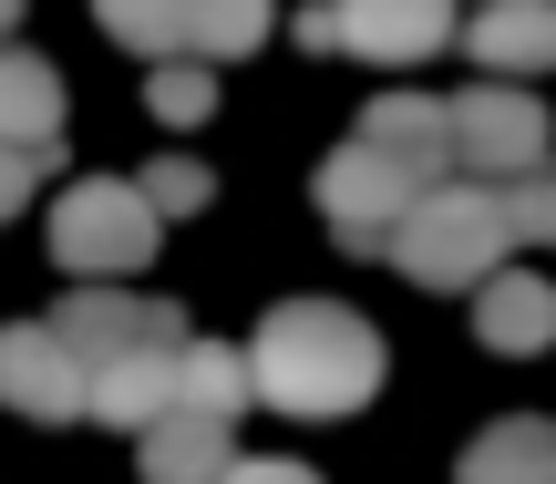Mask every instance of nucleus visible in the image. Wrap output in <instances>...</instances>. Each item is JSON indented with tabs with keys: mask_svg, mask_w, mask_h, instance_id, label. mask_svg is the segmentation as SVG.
Here are the masks:
<instances>
[{
	"mask_svg": "<svg viewBox=\"0 0 556 484\" xmlns=\"http://www.w3.org/2000/svg\"><path fill=\"white\" fill-rule=\"evenodd\" d=\"M238 361H248V403L299 412V423H340L351 403L381 392V330L340 300H278Z\"/></svg>",
	"mask_w": 556,
	"mask_h": 484,
	"instance_id": "nucleus-1",
	"label": "nucleus"
},
{
	"mask_svg": "<svg viewBox=\"0 0 556 484\" xmlns=\"http://www.w3.org/2000/svg\"><path fill=\"white\" fill-rule=\"evenodd\" d=\"M505 217H495V196L484 186H464V176H443V186H422L413 206H402V227L381 238V258L402 268L413 289H484L505 268Z\"/></svg>",
	"mask_w": 556,
	"mask_h": 484,
	"instance_id": "nucleus-2",
	"label": "nucleus"
},
{
	"mask_svg": "<svg viewBox=\"0 0 556 484\" xmlns=\"http://www.w3.org/2000/svg\"><path fill=\"white\" fill-rule=\"evenodd\" d=\"M443 165H464V186H516L546 165V103L526 82H475L443 103Z\"/></svg>",
	"mask_w": 556,
	"mask_h": 484,
	"instance_id": "nucleus-3",
	"label": "nucleus"
},
{
	"mask_svg": "<svg viewBox=\"0 0 556 484\" xmlns=\"http://www.w3.org/2000/svg\"><path fill=\"white\" fill-rule=\"evenodd\" d=\"M155 247H165V217L124 176L62 186V206H52V258L73 268V279H124V268H144Z\"/></svg>",
	"mask_w": 556,
	"mask_h": 484,
	"instance_id": "nucleus-4",
	"label": "nucleus"
},
{
	"mask_svg": "<svg viewBox=\"0 0 556 484\" xmlns=\"http://www.w3.org/2000/svg\"><path fill=\"white\" fill-rule=\"evenodd\" d=\"M422 186H443L433 165H413V155H392V144L351 135L330 165H319V217L340 227V247H361V258H371V247L402 227V206H413Z\"/></svg>",
	"mask_w": 556,
	"mask_h": 484,
	"instance_id": "nucleus-5",
	"label": "nucleus"
},
{
	"mask_svg": "<svg viewBox=\"0 0 556 484\" xmlns=\"http://www.w3.org/2000/svg\"><path fill=\"white\" fill-rule=\"evenodd\" d=\"M299 41L309 52H361V62H422L454 41V0H309Z\"/></svg>",
	"mask_w": 556,
	"mask_h": 484,
	"instance_id": "nucleus-6",
	"label": "nucleus"
},
{
	"mask_svg": "<svg viewBox=\"0 0 556 484\" xmlns=\"http://www.w3.org/2000/svg\"><path fill=\"white\" fill-rule=\"evenodd\" d=\"M52 341L73 351V371L93 382V371L135 361V351H176V341H186V309H165V300H124V289H73V300L52 309Z\"/></svg>",
	"mask_w": 556,
	"mask_h": 484,
	"instance_id": "nucleus-7",
	"label": "nucleus"
},
{
	"mask_svg": "<svg viewBox=\"0 0 556 484\" xmlns=\"http://www.w3.org/2000/svg\"><path fill=\"white\" fill-rule=\"evenodd\" d=\"M0 403L21 423H83V371L52 341V320H11L0 330Z\"/></svg>",
	"mask_w": 556,
	"mask_h": 484,
	"instance_id": "nucleus-8",
	"label": "nucleus"
},
{
	"mask_svg": "<svg viewBox=\"0 0 556 484\" xmlns=\"http://www.w3.org/2000/svg\"><path fill=\"white\" fill-rule=\"evenodd\" d=\"M464 52H475L484 82L546 73V62H556V0H484V11L464 21Z\"/></svg>",
	"mask_w": 556,
	"mask_h": 484,
	"instance_id": "nucleus-9",
	"label": "nucleus"
},
{
	"mask_svg": "<svg viewBox=\"0 0 556 484\" xmlns=\"http://www.w3.org/2000/svg\"><path fill=\"white\" fill-rule=\"evenodd\" d=\"M0 144H21V155L62 144V73L41 52H11V41H0Z\"/></svg>",
	"mask_w": 556,
	"mask_h": 484,
	"instance_id": "nucleus-10",
	"label": "nucleus"
},
{
	"mask_svg": "<svg viewBox=\"0 0 556 484\" xmlns=\"http://www.w3.org/2000/svg\"><path fill=\"white\" fill-rule=\"evenodd\" d=\"M454 484H556V423H536V412H505V423H484L475 444H464Z\"/></svg>",
	"mask_w": 556,
	"mask_h": 484,
	"instance_id": "nucleus-11",
	"label": "nucleus"
},
{
	"mask_svg": "<svg viewBox=\"0 0 556 484\" xmlns=\"http://www.w3.org/2000/svg\"><path fill=\"white\" fill-rule=\"evenodd\" d=\"M176 351H186V341H176ZM176 351H135V361L93 371V382H83V412L114 423V433H144L165 403H176Z\"/></svg>",
	"mask_w": 556,
	"mask_h": 484,
	"instance_id": "nucleus-12",
	"label": "nucleus"
},
{
	"mask_svg": "<svg viewBox=\"0 0 556 484\" xmlns=\"http://www.w3.org/2000/svg\"><path fill=\"white\" fill-rule=\"evenodd\" d=\"M475 330H484V351H546L556 341V289L526 279V268H495L475 289Z\"/></svg>",
	"mask_w": 556,
	"mask_h": 484,
	"instance_id": "nucleus-13",
	"label": "nucleus"
},
{
	"mask_svg": "<svg viewBox=\"0 0 556 484\" xmlns=\"http://www.w3.org/2000/svg\"><path fill=\"white\" fill-rule=\"evenodd\" d=\"M238 464L227 423H197V412H155L144 423V484H217Z\"/></svg>",
	"mask_w": 556,
	"mask_h": 484,
	"instance_id": "nucleus-14",
	"label": "nucleus"
},
{
	"mask_svg": "<svg viewBox=\"0 0 556 484\" xmlns=\"http://www.w3.org/2000/svg\"><path fill=\"white\" fill-rule=\"evenodd\" d=\"M165 412H197V423H227L238 433V412H248V361L227 341H186L176 351V403Z\"/></svg>",
	"mask_w": 556,
	"mask_h": 484,
	"instance_id": "nucleus-15",
	"label": "nucleus"
},
{
	"mask_svg": "<svg viewBox=\"0 0 556 484\" xmlns=\"http://www.w3.org/2000/svg\"><path fill=\"white\" fill-rule=\"evenodd\" d=\"M351 135H371V144H392V155H413V165H433V176H454V165H443V103H433V93H381Z\"/></svg>",
	"mask_w": 556,
	"mask_h": 484,
	"instance_id": "nucleus-16",
	"label": "nucleus"
},
{
	"mask_svg": "<svg viewBox=\"0 0 556 484\" xmlns=\"http://www.w3.org/2000/svg\"><path fill=\"white\" fill-rule=\"evenodd\" d=\"M268 41V0H186V62H238Z\"/></svg>",
	"mask_w": 556,
	"mask_h": 484,
	"instance_id": "nucleus-17",
	"label": "nucleus"
},
{
	"mask_svg": "<svg viewBox=\"0 0 556 484\" xmlns=\"http://www.w3.org/2000/svg\"><path fill=\"white\" fill-rule=\"evenodd\" d=\"M93 21L155 62H186V0H93Z\"/></svg>",
	"mask_w": 556,
	"mask_h": 484,
	"instance_id": "nucleus-18",
	"label": "nucleus"
},
{
	"mask_svg": "<svg viewBox=\"0 0 556 484\" xmlns=\"http://www.w3.org/2000/svg\"><path fill=\"white\" fill-rule=\"evenodd\" d=\"M495 217H505V238H556V176L536 165V176L495 186Z\"/></svg>",
	"mask_w": 556,
	"mask_h": 484,
	"instance_id": "nucleus-19",
	"label": "nucleus"
},
{
	"mask_svg": "<svg viewBox=\"0 0 556 484\" xmlns=\"http://www.w3.org/2000/svg\"><path fill=\"white\" fill-rule=\"evenodd\" d=\"M144 103H155L165 124H197L206 103H217V73H206V62H165V73L144 82Z\"/></svg>",
	"mask_w": 556,
	"mask_h": 484,
	"instance_id": "nucleus-20",
	"label": "nucleus"
},
{
	"mask_svg": "<svg viewBox=\"0 0 556 484\" xmlns=\"http://www.w3.org/2000/svg\"><path fill=\"white\" fill-rule=\"evenodd\" d=\"M135 196L155 206V217H186V206H206V165L197 155H165V165H144V176H135Z\"/></svg>",
	"mask_w": 556,
	"mask_h": 484,
	"instance_id": "nucleus-21",
	"label": "nucleus"
},
{
	"mask_svg": "<svg viewBox=\"0 0 556 484\" xmlns=\"http://www.w3.org/2000/svg\"><path fill=\"white\" fill-rule=\"evenodd\" d=\"M41 165H52V155H21V144H0V217H21V206H31Z\"/></svg>",
	"mask_w": 556,
	"mask_h": 484,
	"instance_id": "nucleus-22",
	"label": "nucleus"
},
{
	"mask_svg": "<svg viewBox=\"0 0 556 484\" xmlns=\"http://www.w3.org/2000/svg\"><path fill=\"white\" fill-rule=\"evenodd\" d=\"M217 484H319L309 464H289V454H278V464H227Z\"/></svg>",
	"mask_w": 556,
	"mask_h": 484,
	"instance_id": "nucleus-23",
	"label": "nucleus"
},
{
	"mask_svg": "<svg viewBox=\"0 0 556 484\" xmlns=\"http://www.w3.org/2000/svg\"><path fill=\"white\" fill-rule=\"evenodd\" d=\"M11 21H21V0H0V41H11Z\"/></svg>",
	"mask_w": 556,
	"mask_h": 484,
	"instance_id": "nucleus-24",
	"label": "nucleus"
}]
</instances>
